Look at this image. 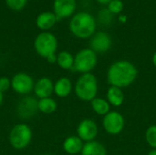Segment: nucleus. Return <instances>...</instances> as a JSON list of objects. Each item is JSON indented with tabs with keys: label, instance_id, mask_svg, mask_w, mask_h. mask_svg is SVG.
<instances>
[{
	"label": "nucleus",
	"instance_id": "nucleus-1",
	"mask_svg": "<svg viewBox=\"0 0 156 155\" xmlns=\"http://www.w3.org/2000/svg\"><path fill=\"white\" fill-rule=\"evenodd\" d=\"M138 76L137 68L128 60H118L113 62L108 69L107 80L111 86L126 88L132 85Z\"/></svg>",
	"mask_w": 156,
	"mask_h": 155
},
{
	"label": "nucleus",
	"instance_id": "nucleus-2",
	"mask_svg": "<svg viewBox=\"0 0 156 155\" xmlns=\"http://www.w3.org/2000/svg\"><path fill=\"white\" fill-rule=\"evenodd\" d=\"M97 22L95 17L88 12H78L69 21V30L78 38H90L96 32Z\"/></svg>",
	"mask_w": 156,
	"mask_h": 155
},
{
	"label": "nucleus",
	"instance_id": "nucleus-3",
	"mask_svg": "<svg viewBox=\"0 0 156 155\" xmlns=\"http://www.w3.org/2000/svg\"><path fill=\"white\" fill-rule=\"evenodd\" d=\"M74 91L76 96L84 101H91L97 97L98 80L92 73L81 74L76 81Z\"/></svg>",
	"mask_w": 156,
	"mask_h": 155
},
{
	"label": "nucleus",
	"instance_id": "nucleus-4",
	"mask_svg": "<svg viewBox=\"0 0 156 155\" xmlns=\"http://www.w3.org/2000/svg\"><path fill=\"white\" fill-rule=\"evenodd\" d=\"M33 137L31 128L26 123H18L15 125L8 136L10 145L16 150H24L30 144Z\"/></svg>",
	"mask_w": 156,
	"mask_h": 155
},
{
	"label": "nucleus",
	"instance_id": "nucleus-5",
	"mask_svg": "<svg viewBox=\"0 0 156 155\" xmlns=\"http://www.w3.org/2000/svg\"><path fill=\"white\" fill-rule=\"evenodd\" d=\"M34 48L40 57L47 59L50 56L56 54L58 48L57 37L50 32L43 31L35 38Z\"/></svg>",
	"mask_w": 156,
	"mask_h": 155
},
{
	"label": "nucleus",
	"instance_id": "nucleus-6",
	"mask_svg": "<svg viewBox=\"0 0 156 155\" xmlns=\"http://www.w3.org/2000/svg\"><path fill=\"white\" fill-rule=\"evenodd\" d=\"M98 63V56L97 53L94 52L90 48L80 49L74 57V67L73 69L80 72L90 73L91 70L95 69Z\"/></svg>",
	"mask_w": 156,
	"mask_h": 155
},
{
	"label": "nucleus",
	"instance_id": "nucleus-7",
	"mask_svg": "<svg viewBox=\"0 0 156 155\" xmlns=\"http://www.w3.org/2000/svg\"><path fill=\"white\" fill-rule=\"evenodd\" d=\"M35 81L33 78L26 72H18L11 79V88L20 95H27L34 90Z\"/></svg>",
	"mask_w": 156,
	"mask_h": 155
},
{
	"label": "nucleus",
	"instance_id": "nucleus-8",
	"mask_svg": "<svg viewBox=\"0 0 156 155\" xmlns=\"http://www.w3.org/2000/svg\"><path fill=\"white\" fill-rule=\"evenodd\" d=\"M124 117L118 111H110L103 116L102 126L106 132L111 135L120 134L124 128Z\"/></svg>",
	"mask_w": 156,
	"mask_h": 155
},
{
	"label": "nucleus",
	"instance_id": "nucleus-9",
	"mask_svg": "<svg viewBox=\"0 0 156 155\" xmlns=\"http://www.w3.org/2000/svg\"><path fill=\"white\" fill-rule=\"evenodd\" d=\"M112 39L111 36L104 31L95 32V34L90 37V48L97 54L107 52L112 48Z\"/></svg>",
	"mask_w": 156,
	"mask_h": 155
},
{
	"label": "nucleus",
	"instance_id": "nucleus-10",
	"mask_svg": "<svg viewBox=\"0 0 156 155\" xmlns=\"http://www.w3.org/2000/svg\"><path fill=\"white\" fill-rule=\"evenodd\" d=\"M99 132V128L96 122L90 119H84L82 120L78 127H77V133L78 136L86 143L94 141L97 137Z\"/></svg>",
	"mask_w": 156,
	"mask_h": 155
},
{
	"label": "nucleus",
	"instance_id": "nucleus-11",
	"mask_svg": "<svg viewBox=\"0 0 156 155\" xmlns=\"http://www.w3.org/2000/svg\"><path fill=\"white\" fill-rule=\"evenodd\" d=\"M37 101L38 100L31 96H26L21 99L16 108V112L18 116L22 119L32 118L38 111Z\"/></svg>",
	"mask_w": 156,
	"mask_h": 155
},
{
	"label": "nucleus",
	"instance_id": "nucleus-12",
	"mask_svg": "<svg viewBox=\"0 0 156 155\" xmlns=\"http://www.w3.org/2000/svg\"><path fill=\"white\" fill-rule=\"evenodd\" d=\"M77 7L76 0H54L53 10L58 20L71 16Z\"/></svg>",
	"mask_w": 156,
	"mask_h": 155
},
{
	"label": "nucleus",
	"instance_id": "nucleus-13",
	"mask_svg": "<svg viewBox=\"0 0 156 155\" xmlns=\"http://www.w3.org/2000/svg\"><path fill=\"white\" fill-rule=\"evenodd\" d=\"M34 93L38 99L48 98L54 93V83L48 77H42L35 82Z\"/></svg>",
	"mask_w": 156,
	"mask_h": 155
},
{
	"label": "nucleus",
	"instance_id": "nucleus-14",
	"mask_svg": "<svg viewBox=\"0 0 156 155\" xmlns=\"http://www.w3.org/2000/svg\"><path fill=\"white\" fill-rule=\"evenodd\" d=\"M84 146L83 141L77 135L69 136L63 142V150L70 155H75L81 153Z\"/></svg>",
	"mask_w": 156,
	"mask_h": 155
},
{
	"label": "nucleus",
	"instance_id": "nucleus-15",
	"mask_svg": "<svg viewBox=\"0 0 156 155\" xmlns=\"http://www.w3.org/2000/svg\"><path fill=\"white\" fill-rule=\"evenodd\" d=\"M58 18L54 12H43L39 14L36 19V25L41 30H48L52 28L55 24L57 23Z\"/></svg>",
	"mask_w": 156,
	"mask_h": 155
},
{
	"label": "nucleus",
	"instance_id": "nucleus-16",
	"mask_svg": "<svg viewBox=\"0 0 156 155\" xmlns=\"http://www.w3.org/2000/svg\"><path fill=\"white\" fill-rule=\"evenodd\" d=\"M72 89V82L67 77H62L54 83V93L58 98L68 97L71 93Z\"/></svg>",
	"mask_w": 156,
	"mask_h": 155
},
{
	"label": "nucleus",
	"instance_id": "nucleus-17",
	"mask_svg": "<svg viewBox=\"0 0 156 155\" xmlns=\"http://www.w3.org/2000/svg\"><path fill=\"white\" fill-rule=\"evenodd\" d=\"M107 100L113 107H120L124 101V93L121 88L111 86L107 90Z\"/></svg>",
	"mask_w": 156,
	"mask_h": 155
},
{
	"label": "nucleus",
	"instance_id": "nucleus-18",
	"mask_svg": "<svg viewBox=\"0 0 156 155\" xmlns=\"http://www.w3.org/2000/svg\"><path fill=\"white\" fill-rule=\"evenodd\" d=\"M80 153L81 155H107V150L102 143L94 140L86 143Z\"/></svg>",
	"mask_w": 156,
	"mask_h": 155
},
{
	"label": "nucleus",
	"instance_id": "nucleus-19",
	"mask_svg": "<svg viewBox=\"0 0 156 155\" xmlns=\"http://www.w3.org/2000/svg\"><path fill=\"white\" fill-rule=\"evenodd\" d=\"M37 109H38V111L44 114H51L57 111L58 103L51 97L39 99V100L37 101Z\"/></svg>",
	"mask_w": 156,
	"mask_h": 155
},
{
	"label": "nucleus",
	"instance_id": "nucleus-20",
	"mask_svg": "<svg viewBox=\"0 0 156 155\" xmlns=\"http://www.w3.org/2000/svg\"><path fill=\"white\" fill-rule=\"evenodd\" d=\"M90 105L92 110L94 111L95 113H97L98 115H101V116H105L107 113H109L111 111V105L108 102L107 100L102 99V98H99L96 97L95 99H93L90 101Z\"/></svg>",
	"mask_w": 156,
	"mask_h": 155
},
{
	"label": "nucleus",
	"instance_id": "nucleus-21",
	"mask_svg": "<svg viewBox=\"0 0 156 155\" xmlns=\"http://www.w3.org/2000/svg\"><path fill=\"white\" fill-rule=\"evenodd\" d=\"M57 63L62 69H72L74 67V57L69 51H61L57 55Z\"/></svg>",
	"mask_w": 156,
	"mask_h": 155
},
{
	"label": "nucleus",
	"instance_id": "nucleus-22",
	"mask_svg": "<svg viewBox=\"0 0 156 155\" xmlns=\"http://www.w3.org/2000/svg\"><path fill=\"white\" fill-rule=\"evenodd\" d=\"M145 140L149 146L156 149V125H151L145 132Z\"/></svg>",
	"mask_w": 156,
	"mask_h": 155
},
{
	"label": "nucleus",
	"instance_id": "nucleus-23",
	"mask_svg": "<svg viewBox=\"0 0 156 155\" xmlns=\"http://www.w3.org/2000/svg\"><path fill=\"white\" fill-rule=\"evenodd\" d=\"M124 7L123 2L122 0H112L107 5V9L112 15H121Z\"/></svg>",
	"mask_w": 156,
	"mask_h": 155
},
{
	"label": "nucleus",
	"instance_id": "nucleus-24",
	"mask_svg": "<svg viewBox=\"0 0 156 155\" xmlns=\"http://www.w3.org/2000/svg\"><path fill=\"white\" fill-rule=\"evenodd\" d=\"M98 19L99 21L103 24V25H109L112 23V19H113V15L107 9V8H103L101 9L99 14H98Z\"/></svg>",
	"mask_w": 156,
	"mask_h": 155
},
{
	"label": "nucleus",
	"instance_id": "nucleus-25",
	"mask_svg": "<svg viewBox=\"0 0 156 155\" xmlns=\"http://www.w3.org/2000/svg\"><path fill=\"white\" fill-rule=\"evenodd\" d=\"M5 3L9 8L15 11H19L26 6L27 0H5Z\"/></svg>",
	"mask_w": 156,
	"mask_h": 155
},
{
	"label": "nucleus",
	"instance_id": "nucleus-26",
	"mask_svg": "<svg viewBox=\"0 0 156 155\" xmlns=\"http://www.w3.org/2000/svg\"><path fill=\"white\" fill-rule=\"evenodd\" d=\"M11 88V79L7 77H1L0 78V91L5 92L7 91Z\"/></svg>",
	"mask_w": 156,
	"mask_h": 155
},
{
	"label": "nucleus",
	"instance_id": "nucleus-27",
	"mask_svg": "<svg viewBox=\"0 0 156 155\" xmlns=\"http://www.w3.org/2000/svg\"><path fill=\"white\" fill-rule=\"evenodd\" d=\"M47 60H48V62H49V63H57V55L55 54V55L50 56L49 58H47Z\"/></svg>",
	"mask_w": 156,
	"mask_h": 155
},
{
	"label": "nucleus",
	"instance_id": "nucleus-28",
	"mask_svg": "<svg viewBox=\"0 0 156 155\" xmlns=\"http://www.w3.org/2000/svg\"><path fill=\"white\" fill-rule=\"evenodd\" d=\"M119 21L122 22V23H125L127 21V16L125 15H122L121 14L120 16H119Z\"/></svg>",
	"mask_w": 156,
	"mask_h": 155
},
{
	"label": "nucleus",
	"instance_id": "nucleus-29",
	"mask_svg": "<svg viewBox=\"0 0 156 155\" xmlns=\"http://www.w3.org/2000/svg\"><path fill=\"white\" fill-rule=\"evenodd\" d=\"M99 4H101V5H109V3L112 1V0H96Z\"/></svg>",
	"mask_w": 156,
	"mask_h": 155
},
{
	"label": "nucleus",
	"instance_id": "nucleus-30",
	"mask_svg": "<svg viewBox=\"0 0 156 155\" xmlns=\"http://www.w3.org/2000/svg\"><path fill=\"white\" fill-rule=\"evenodd\" d=\"M152 62H153V64H154V66L156 68V51L154 53V55H153V58H152Z\"/></svg>",
	"mask_w": 156,
	"mask_h": 155
},
{
	"label": "nucleus",
	"instance_id": "nucleus-31",
	"mask_svg": "<svg viewBox=\"0 0 156 155\" xmlns=\"http://www.w3.org/2000/svg\"><path fill=\"white\" fill-rule=\"evenodd\" d=\"M3 101H4V93L0 91V107L3 104Z\"/></svg>",
	"mask_w": 156,
	"mask_h": 155
},
{
	"label": "nucleus",
	"instance_id": "nucleus-32",
	"mask_svg": "<svg viewBox=\"0 0 156 155\" xmlns=\"http://www.w3.org/2000/svg\"><path fill=\"white\" fill-rule=\"evenodd\" d=\"M147 155H156V149H153V150H151V151L148 153V154Z\"/></svg>",
	"mask_w": 156,
	"mask_h": 155
},
{
	"label": "nucleus",
	"instance_id": "nucleus-33",
	"mask_svg": "<svg viewBox=\"0 0 156 155\" xmlns=\"http://www.w3.org/2000/svg\"><path fill=\"white\" fill-rule=\"evenodd\" d=\"M42 155H50V154H42Z\"/></svg>",
	"mask_w": 156,
	"mask_h": 155
}]
</instances>
